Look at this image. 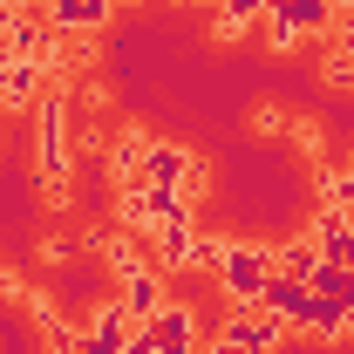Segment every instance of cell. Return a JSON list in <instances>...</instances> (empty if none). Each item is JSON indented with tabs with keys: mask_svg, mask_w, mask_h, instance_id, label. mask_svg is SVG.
Segmentation results:
<instances>
[{
	"mask_svg": "<svg viewBox=\"0 0 354 354\" xmlns=\"http://www.w3.org/2000/svg\"><path fill=\"white\" fill-rule=\"evenodd\" d=\"M266 279H272V245H259V239H225L218 286L232 293V307H259Z\"/></svg>",
	"mask_w": 354,
	"mask_h": 354,
	"instance_id": "obj_1",
	"label": "cell"
},
{
	"mask_svg": "<svg viewBox=\"0 0 354 354\" xmlns=\"http://www.w3.org/2000/svg\"><path fill=\"white\" fill-rule=\"evenodd\" d=\"M143 348H150V354H198V348H205V334H198V313H191V307L171 293L164 307L143 320Z\"/></svg>",
	"mask_w": 354,
	"mask_h": 354,
	"instance_id": "obj_2",
	"label": "cell"
},
{
	"mask_svg": "<svg viewBox=\"0 0 354 354\" xmlns=\"http://www.w3.org/2000/svg\"><path fill=\"white\" fill-rule=\"evenodd\" d=\"M218 341H232V354H272L286 341V320H272L266 307H232L218 327Z\"/></svg>",
	"mask_w": 354,
	"mask_h": 354,
	"instance_id": "obj_3",
	"label": "cell"
},
{
	"mask_svg": "<svg viewBox=\"0 0 354 354\" xmlns=\"http://www.w3.org/2000/svg\"><path fill=\"white\" fill-rule=\"evenodd\" d=\"M307 239L327 266H354V212H320L307 225Z\"/></svg>",
	"mask_w": 354,
	"mask_h": 354,
	"instance_id": "obj_4",
	"label": "cell"
},
{
	"mask_svg": "<svg viewBox=\"0 0 354 354\" xmlns=\"http://www.w3.org/2000/svg\"><path fill=\"white\" fill-rule=\"evenodd\" d=\"M116 300H123L136 320H150V313L171 300V286H164V266H136V272H123V279H116Z\"/></svg>",
	"mask_w": 354,
	"mask_h": 354,
	"instance_id": "obj_5",
	"label": "cell"
},
{
	"mask_svg": "<svg viewBox=\"0 0 354 354\" xmlns=\"http://www.w3.org/2000/svg\"><path fill=\"white\" fill-rule=\"evenodd\" d=\"M109 14H116V0H41V21L62 28V35H88V28H102Z\"/></svg>",
	"mask_w": 354,
	"mask_h": 354,
	"instance_id": "obj_6",
	"label": "cell"
},
{
	"mask_svg": "<svg viewBox=\"0 0 354 354\" xmlns=\"http://www.w3.org/2000/svg\"><path fill=\"white\" fill-rule=\"evenodd\" d=\"M150 143H157L150 130L123 123V136L109 143V177H116V184H143V164H150Z\"/></svg>",
	"mask_w": 354,
	"mask_h": 354,
	"instance_id": "obj_7",
	"label": "cell"
},
{
	"mask_svg": "<svg viewBox=\"0 0 354 354\" xmlns=\"http://www.w3.org/2000/svg\"><path fill=\"white\" fill-rule=\"evenodd\" d=\"M272 21H286L293 35H327L334 28V0H266Z\"/></svg>",
	"mask_w": 354,
	"mask_h": 354,
	"instance_id": "obj_8",
	"label": "cell"
},
{
	"mask_svg": "<svg viewBox=\"0 0 354 354\" xmlns=\"http://www.w3.org/2000/svg\"><path fill=\"white\" fill-rule=\"evenodd\" d=\"M41 82H48L41 62H0V102H7V109H28V102L41 95Z\"/></svg>",
	"mask_w": 354,
	"mask_h": 354,
	"instance_id": "obj_9",
	"label": "cell"
},
{
	"mask_svg": "<svg viewBox=\"0 0 354 354\" xmlns=\"http://www.w3.org/2000/svg\"><path fill=\"white\" fill-rule=\"evenodd\" d=\"M313 272H320V252H313L307 232H300L293 245H272V279H293V286H307Z\"/></svg>",
	"mask_w": 354,
	"mask_h": 354,
	"instance_id": "obj_10",
	"label": "cell"
},
{
	"mask_svg": "<svg viewBox=\"0 0 354 354\" xmlns=\"http://www.w3.org/2000/svg\"><path fill=\"white\" fill-rule=\"evenodd\" d=\"M327 82H334V88H354V55L327 48Z\"/></svg>",
	"mask_w": 354,
	"mask_h": 354,
	"instance_id": "obj_11",
	"label": "cell"
},
{
	"mask_svg": "<svg viewBox=\"0 0 354 354\" xmlns=\"http://www.w3.org/2000/svg\"><path fill=\"white\" fill-rule=\"evenodd\" d=\"M245 28H252V21H239V14H218V21H212V35H218V41H239Z\"/></svg>",
	"mask_w": 354,
	"mask_h": 354,
	"instance_id": "obj_12",
	"label": "cell"
},
{
	"mask_svg": "<svg viewBox=\"0 0 354 354\" xmlns=\"http://www.w3.org/2000/svg\"><path fill=\"white\" fill-rule=\"evenodd\" d=\"M266 41H272V48H300V35H293L286 21H272V14H266Z\"/></svg>",
	"mask_w": 354,
	"mask_h": 354,
	"instance_id": "obj_13",
	"label": "cell"
},
{
	"mask_svg": "<svg viewBox=\"0 0 354 354\" xmlns=\"http://www.w3.org/2000/svg\"><path fill=\"white\" fill-rule=\"evenodd\" d=\"M212 7H218V0H212Z\"/></svg>",
	"mask_w": 354,
	"mask_h": 354,
	"instance_id": "obj_14",
	"label": "cell"
}]
</instances>
